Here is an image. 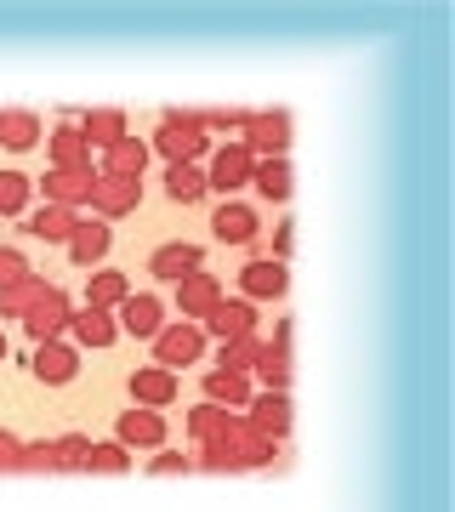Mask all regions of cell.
I'll return each mask as SVG.
<instances>
[{"mask_svg": "<svg viewBox=\"0 0 455 512\" xmlns=\"http://www.w3.org/2000/svg\"><path fill=\"white\" fill-rule=\"evenodd\" d=\"M205 359V330L200 325H160V336H154V365L160 370H188Z\"/></svg>", "mask_w": 455, "mask_h": 512, "instance_id": "2", "label": "cell"}, {"mask_svg": "<svg viewBox=\"0 0 455 512\" xmlns=\"http://www.w3.org/2000/svg\"><path fill=\"white\" fill-rule=\"evenodd\" d=\"M205 336H217V342L256 336V302H228V296H222L217 308L205 313Z\"/></svg>", "mask_w": 455, "mask_h": 512, "instance_id": "17", "label": "cell"}, {"mask_svg": "<svg viewBox=\"0 0 455 512\" xmlns=\"http://www.w3.org/2000/svg\"><path fill=\"white\" fill-rule=\"evenodd\" d=\"M256 353H262V342H256V336H239V342H222V359H217V370H239V376H251Z\"/></svg>", "mask_w": 455, "mask_h": 512, "instance_id": "34", "label": "cell"}, {"mask_svg": "<svg viewBox=\"0 0 455 512\" xmlns=\"http://www.w3.org/2000/svg\"><path fill=\"white\" fill-rule=\"evenodd\" d=\"M239 285H245V302H279L285 296V262H273V256H256L239 268Z\"/></svg>", "mask_w": 455, "mask_h": 512, "instance_id": "15", "label": "cell"}, {"mask_svg": "<svg viewBox=\"0 0 455 512\" xmlns=\"http://www.w3.org/2000/svg\"><path fill=\"white\" fill-rule=\"evenodd\" d=\"M251 370L262 376V382H268V393H285V387H291V359H285L279 348H262Z\"/></svg>", "mask_w": 455, "mask_h": 512, "instance_id": "33", "label": "cell"}, {"mask_svg": "<svg viewBox=\"0 0 455 512\" xmlns=\"http://www.w3.org/2000/svg\"><path fill=\"white\" fill-rule=\"evenodd\" d=\"M40 291H46V274H23L18 285H0V319H23Z\"/></svg>", "mask_w": 455, "mask_h": 512, "instance_id": "30", "label": "cell"}, {"mask_svg": "<svg viewBox=\"0 0 455 512\" xmlns=\"http://www.w3.org/2000/svg\"><path fill=\"white\" fill-rule=\"evenodd\" d=\"M63 330L74 336V348H91V353H109L114 342H120V325H114V313H103V308H74Z\"/></svg>", "mask_w": 455, "mask_h": 512, "instance_id": "11", "label": "cell"}, {"mask_svg": "<svg viewBox=\"0 0 455 512\" xmlns=\"http://www.w3.org/2000/svg\"><path fill=\"white\" fill-rule=\"evenodd\" d=\"M165 439H171V427H165L160 410L131 404L126 416L114 421V444H126V450H165Z\"/></svg>", "mask_w": 455, "mask_h": 512, "instance_id": "5", "label": "cell"}, {"mask_svg": "<svg viewBox=\"0 0 455 512\" xmlns=\"http://www.w3.org/2000/svg\"><path fill=\"white\" fill-rule=\"evenodd\" d=\"M46 154H52V171H97V165H91L86 137H80V126H74V114L52 131V137H46Z\"/></svg>", "mask_w": 455, "mask_h": 512, "instance_id": "18", "label": "cell"}, {"mask_svg": "<svg viewBox=\"0 0 455 512\" xmlns=\"http://www.w3.org/2000/svg\"><path fill=\"white\" fill-rule=\"evenodd\" d=\"M251 188L262 194V200H291V160H256L251 171Z\"/></svg>", "mask_w": 455, "mask_h": 512, "instance_id": "28", "label": "cell"}, {"mask_svg": "<svg viewBox=\"0 0 455 512\" xmlns=\"http://www.w3.org/2000/svg\"><path fill=\"white\" fill-rule=\"evenodd\" d=\"M74 126H80L86 148H109V143L126 137V109H91V114H80Z\"/></svg>", "mask_w": 455, "mask_h": 512, "instance_id": "25", "label": "cell"}, {"mask_svg": "<svg viewBox=\"0 0 455 512\" xmlns=\"http://www.w3.org/2000/svg\"><path fill=\"white\" fill-rule=\"evenodd\" d=\"M0 148H12V154L40 148V114L35 109H0Z\"/></svg>", "mask_w": 455, "mask_h": 512, "instance_id": "23", "label": "cell"}, {"mask_svg": "<svg viewBox=\"0 0 455 512\" xmlns=\"http://www.w3.org/2000/svg\"><path fill=\"white\" fill-rule=\"evenodd\" d=\"M222 296H228V291H222V279L205 274V268H200V274H188V279H177V313L188 319V325H194V319H205Z\"/></svg>", "mask_w": 455, "mask_h": 512, "instance_id": "14", "label": "cell"}, {"mask_svg": "<svg viewBox=\"0 0 455 512\" xmlns=\"http://www.w3.org/2000/svg\"><path fill=\"white\" fill-rule=\"evenodd\" d=\"M18 450H23V444L0 427V473H18Z\"/></svg>", "mask_w": 455, "mask_h": 512, "instance_id": "40", "label": "cell"}, {"mask_svg": "<svg viewBox=\"0 0 455 512\" xmlns=\"http://www.w3.org/2000/svg\"><path fill=\"white\" fill-rule=\"evenodd\" d=\"M86 450H91V444L80 439V433H63V439L52 444V456H57V467H86Z\"/></svg>", "mask_w": 455, "mask_h": 512, "instance_id": "37", "label": "cell"}, {"mask_svg": "<svg viewBox=\"0 0 455 512\" xmlns=\"http://www.w3.org/2000/svg\"><path fill=\"white\" fill-rule=\"evenodd\" d=\"M251 393H256L251 376H239V370H211V376H205V399L222 404V410H245Z\"/></svg>", "mask_w": 455, "mask_h": 512, "instance_id": "24", "label": "cell"}, {"mask_svg": "<svg viewBox=\"0 0 455 512\" xmlns=\"http://www.w3.org/2000/svg\"><path fill=\"white\" fill-rule=\"evenodd\" d=\"M69 296H63V285H52V279H46V291L35 296V302H29V313H23V330H29V342H57V336H63V325H69Z\"/></svg>", "mask_w": 455, "mask_h": 512, "instance_id": "3", "label": "cell"}, {"mask_svg": "<svg viewBox=\"0 0 455 512\" xmlns=\"http://www.w3.org/2000/svg\"><path fill=\"white\" fill-rule=\"evenodd\" d=\"M211 234H217L222 245H256V239H262V217H256V205H245V200H222L217 211H211Z\"/></svg>", "mask_w": 455, "mask_h": 512, "instance_id": "9", "label": "cell"}, {"mask_svg": "<svg viewBox=\"0 0 455 512\" xmlns=\"http://www.w3.org/2000/svg\"><path fill=\"white\" fill-rule=\"evenodd\" d=\"M256 171V154L245 143H222L217 154H211V171H205V188H217V194H234V188L251 183Z\"/></svg>", "mask_w": 455, "mask_h": 512, "instance_id": "7", "label": "cell"}, {"mask_svg": "<svg viewBox=\"0 0 455 512\" xmlns=\"http://www.w3.org/2000/svg\"><path fill=\"white\" fill-rule=\"evenodd\" d=\"M126 387H131V404H143V410H165V404L177 399V376H171V370H160V365L131 370Z\"/></svg>", "mask_w": 455, "mask_h": 512, "instance_id": "21", "label": "cell"}, {"mask_svg": "<svg viewBox=\"0 0 455 512\" xmlns=\"http://www.w3.org/2000/svg\"><path fill=\"white\" fill-rule=\"evenodd\" d=\"M29 194H35V183L23 171H0V217H23L29 211Z\"/></svg>", "mask_w": 455, "mask_h": 512, "instance_id": "31", "label": "cell"}, {"mask_svg": "<svg viewBox=\"0 0 455 512\" xmlns=\"http://www.w3.org/2000/svg\"><path fill=\"white\" fill-rule=\"evenodd\" d=\"M0 359H6V336H0Z\"/></svg>", "mask_w": 455, "mask_h": 512, "instance_id": "42", "label": "cell"}, {"mask_svg": "<svg viewBox=\"0 0 455 512\" xmlns=\"http://www.w3.org/2000/svg\"><path fill=\"white\" fill-rule=\"evenodd\" d=\"M200 461L211 467V473H245V421H234L222 439H205Z\"/></svg>", "mask_w": 455, "mask_h": 512, "instance_id": "22", "label": "cell"}, {"mask_svg": "<svg viewBox=\"0 0 455 512\" xmlns=\"http://www.w3.org/2000/svg\"><path fill=\"white\" fill-rule=\"evenodd\" d=\"M228 427H234V410H222V404H194V410H188V439H222V433H228Z\"/></svg>", "mask_w": 455, "mask_h": 512, "instance_id": "29", "label": "cell"}, {"mask_svg": "<svg viewBox=\"0 0 455 512\" xmlns=\"http://www.w3.org/2000/svg\"><path fill=\"white\" fill-rule=\"evenodd\" d=\"M86 467H91V473H126V467H131V450H126V444H91V450H86Z\"/></svg>", "mask_w": 455, "mask_h": 512, "instance_id": "35", "label": "cell"}, {"mask_svg": "<svg viewBox=\"0 0 455 512\" xmlns=\"http://www.w3.org/2000/svg\"><path fill=\"white\" fill-rule=\"evenodd\" d=\"M91 183H97V171H46L35 188L46 194V205H63V211H74V205L91 200Z\"/></svg>", "mask_w": 455, "mask_h": 512, "instance_id": "20", "label": "cell"}, {"mask_svg": "<svg viewBox=\"0 0 455 512\" xmlns=\"http://www.w3.org/2000/svg\"><path fill=\"white\" fill-rule=\"evenodd\" d=\"M91 211L97 222H114V217H137V205H143V183H120V177H97L91 183Z\"/></svg>", "mask_w": 455, "mask_h": 512, "instance_id": "10", "label": "cell"}, {"mask_svg": "<svg viewBox=\"0 0 455 512\" xmlns=\"http://www.w3.org/2000/svg\"><path fill=\"white\" fill-rule=\"evenodd\" d=\"M114 325H120V336H137V342H154L165 325V302L154 291H131L120 308H114Z\"/></svg>", "mask_w": 455, "mask_h": 512, "instance_id": "4", "label": "cell"}, {"mask_svg": "<svg viewBox=\"0 0 455 512\" xmlns=\"http://www.w3.org/2000/svg\"><path fill=\"white\" fill-rule=\"evenodd\" d=\"M18 473H57L52 444H23L18 450Z\"/></svg>", "mask_w": 455, "mask_h": 512, "instance_id": "36", "label": "cell"}, {"mask_svg": "<svg viewBox=\"0 0 455 512\" xmlns=\"http://www.w3.org/2000/svg\"><path fill=\"white\" fill-rule=\"evenodd\" d=\"M148 154H165V165H194V160L205 154V131H194L177 109H165L160 126H154V143H148Z\"/></svg>", "mask_w": 455, "mask_h": 512, "instance_id": "1", "label": "cell"}, {"mask_svg": "<svg viewBox=\"0 0 455 512\" xmlns=\"http://www.w3.org/2000/svg\"><path fill=\"white\" fill-rule=\"evenodd\" d=\"M74 211H63V205H46V211H35V217H29V234L35 239H69L74 234Z\"/></svg>", "mask_w": 455, "mask_h": 512, "instance_id": "32", "label": "cell"}, {"mask_svg": "<svg viewBox=\"0 0 455 512\" xmlns=\"http://www.w3.org/2000/svg\"><path fill=\"white\" fill-rule=\"evenodd\" d=\"M23 274H29L23 251H18V245H0V285H18Z\"/></svg>", "mask_w": 455, "mask_h": 512, "instance_id": "38", "label": "cell"}, {"mask_svg": "<svg viewBox=\"0 0 455 512\" xmlns=\"http://www.w3.org/2000/svg\"><path fill=\"white\" fill-rule=\"evenodd\" d=\"M131 296V279L126 274H114V268H91V285H86V308H103L114 313L120 302Z\"/></svg>", "mask_w": 455, "mask_h": 512, "instance_id": "26", "label": "cell"}, {"mask_svg": "<svg viewBox=\"0 0 455 512\" xmlns=\"http://www.w3.org/2000/svg\"><path fill=\"white\" fill-rule=\"evenodd\" d=\"M245 410H251V421H245V427H251V433H262V439H285V433H291V399H285V393H251V404H245Z\"/></svg>", "mask_w": 455, "mask_h": 512, "instance_id": "16", "label": "cell"}, {"mask_svg": "<svg viewBox=\"0 0 455 512\" xmlns=\"http://www.w3.org/2000/svg\"><path fill=\"white\" fill-rule=\"evenodd\" d=\"M165 200L171 205H200L205 200V171L200 165H165Z\"/></svg>", "mask_w": 455, "mask_h": 512, "instance_id": "27", "label": "cell"}, {"mask_svg": "<svg viewBox=\"0 0 455 512\" xmlns=\"http://www.w3.org/2000/svg\"><path fill=\"white\" fill-rule=\"evenodd\" d=\"M245 148L256 160H285L291 148V114H245Z\"/></svg>", "mask_w": 455, "mask_h": 512, "instance_id": "6", "label": "cell"}, {"mask_svg": "<svg viewBox=\"0 0 455 512\" xmlns=\"http://www.w3.org/2000/svg\"><path fill=\"white\" fill-rule=\"evenodd\" d=\"M291 234H296L291 222H279V234H273V262H279V256L291 251Z\"/></svg>", "mask_w": 455, "mask_h": 512, "instance_id": "41", "label": "cell"}, {"mask_svg": "<svg viewBox=\"0 0 455 512\" xmlns=\"http://www.w3.org/2000/svg\"><path fill=\"white\" fill-rule=\"evenodd\" d=\"M188 467H194V461L182 456V450H154V467H148V473H160V478H177V473H188Z\"/></svg>", "mask_w": 455, "mask_h": 512, "instance_id": "39", "label": "cell"}, {"mask_svg": "<svg viewBox=\"0 0 455 512\" xmlns=\"http://www.w3.org/2000/svg\"><path fill=\"white\" fill-rule=\"evenodd\" d=\"M109 251H114V234H109V222H74V234H69V262L74 268H103L109 262Z\"/></svg>", "mask_w": 455, "mask_h": 512, "instance_id": "13", "label": "cell"}, {"mask_svg": "<svg viewBox=\"0 0 455 512\" xmlns=\"http://www.w3.org/2000/svg\"><path fill=\"white\" fill-rule=\"evenodd\" d=\"M143 171H148V143H137V137L109 143L103 165H97V177H120V183H143Z\"/></svg>", "mask_w": 455, "mask_h": 512, "instance_id": "19", "label": "cell"}, {"mask_svg": "<svg viewBox=\"0 0 455 512\" xmlns=\"http://www.w3.org/2000/svg\"><path fill=\"white\" fill-rule=\"evenodd\" d=\"M200 268H205V251H200V245H188V239H165L160 251L148 256V274L165 279V285H177V279L200 274Z\"/></svg>", "mask_w": 455, "mask_h": 512, "instance_id": "12", "label": "cell"}, {"mask_svg": "<svg viewBox=\"0 0 455 512\" xmlns=\"http://www.w3.org/2000/svg\"><path fill=\"white\" fill-rule=\"evenodd\" d=\"M29 376H40L46 387H69L74 376H80V348L74 342H40L35 348V359H29Z\"/></svg>", "mask_w": 455, "mask_h": 512, "instance_id": "8", "label": "cell"}]
</instances>
